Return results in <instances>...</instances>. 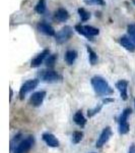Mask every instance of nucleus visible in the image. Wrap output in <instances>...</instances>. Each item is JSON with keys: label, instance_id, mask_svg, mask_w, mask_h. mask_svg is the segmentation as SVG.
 I'll return each mask as SVG.
<instances>
[{"label": "nucleus", "instance_id": "nucleus-1", "mask_svg": "<svg viewBox=\"0 0 135 153\" xmlns=\"http://www.w3.org/2000/svg\"><path fill=\"white\" fill-rule=\"evenodd\" d=\"M92 86L94 88L95 92L100 96H106L108 97L109 95L113 94V89L111 86L109 85V83L105 80L104 78L100 76H95L92 79Z\"/></svg>", "mask_w": 135, "mask_h": 153}, {"label": "nucleus", "instance_id": "nucleus-2", "mask_svg": "<svg viewBox=\"0 0 135 153\" xmlns=\"http://www.w3.org/2000/svg\"><path fill=\"white\" fill-rule=\"evenodd\" d=\"M75 31L88 39H92L94 37L98 36L100 34L99 29L92 26H83V25H76L75 26Z\"/></svg>", "mask_w": 135, "mask_h": 153}, {"label": "nucleus", "instance_id": "nucleus-3", "mask_svg": "<svg viewBox=\"0 0 135 153\" xmlns=\"http://www.w3.org/2000/svg\"><path fill=\"white\" fill-rule=\"evenodd\" d=\"M39 76L43 82L45 83H55L58 82L61 79V76L56 73L55 71L53 70H42L40 73H39Z\"/></svg>", "mask_w": 135, "mask_h": 153}, {"label": "nucleus", "instance_id": "nucleus-4", "mask_svg": "<svg viewBox=\"0 0 135 153\" xmlns=\"http://www.w3.org/2000/svg\"><path fill=\"white\" fill-rule=\"evenodd\" d=\"M131 113V109L130 108H126L123 110L121 117L119 118V133L122 135H125L129 132V124L127 122V118Z\"/></svg>", "mask_w": 135, "mask_h": 153}, {"label": "nucleus", "instance_id": "nucleus-5", "mask_svg": "<svg viewBox=\"0 0 135 153\" xmlns=\"http://www.w3.org/2000/svg\"><path fill=\"white\" fill-rule=\"evenodd\" d=\"M34 143H35V139L32 136H29V137L26 138L24 140L18 143L13 153H28L31 150V148L33 147Z\"/></svg>", "mask_w": 135, "mask_h": 153}, {"label": "nucleus", "instance_id": "nucleus-6", "mask_svg": "<svg viewBox=\"0 0 135 153\" xmlns=\"http://www.w3.org/2000/svg\"><path fill=\"white\" fill-rule=\"evenodd\" d=\"M39 85V80L38 79H34V80H29L26 82H24V84H23L21 90H19V98L21 100L26 97V95L28 94L29 92L33 91L34 89L37 88V86Z\"/></svg>", "mask_w": 135, "mask_h": 153}, {"label": "nucleus", "instance_id": "nucleus-7", "mask_svg": "<svg viewBox=\"0 0 135 153\" xmlns=\"http://www.w3.org/2000/svg\"><path fill=\"white\" fill-rule=\"evenodd\" d=\"M72 33H73V31L69 26L63 27V28L55 35L56 42H57L58 44H63L64 42L69 40L70 37L72 36Z\"/></svg>", "mask_w": 135, "mask_h": 153}, {"label": "nucleus", "instance_id": "nucleus-8", "mask_svg": "<svg viewBox=\"0 0 135 153\" xmlns=\"http://www.w3.org/2000/svg\"><path fill=\"white\" fill-rule=\"evenodd\" d=\"M111 136H112L111 128L110 127L105 128V129L103 130V132L101 133L99 139H98V141H97V144H95L97 148H101L102 146H104V145L109 141V139L111 138Z\"/></svg>", "mask_w": 135, "mask_h": 153}, {"label": "nucleus", "instance_id": "nucleus-9", "mask_svg": "<svg viewBox=\"0 0 135 153\" xmlns=\"http://www.w3.org/2000/svg\"><path fill=\"white\" fill-rule=\"evenodd\" d=\"M45 96H46L45 91H38V92H35L33 95L31 96L29 102H31V104L33 106L38 107V106L42 105L44 99H45Z\"/></svg>", "mask_w": 135, "mask_h": 153}, {"label": "nucleus", "instance_id": "nucleus-10", "mask_svg": "<svg viewBox=\"0 0 135 153\" xmlns=\"http://www.w3.org/2000/svg\"><path fill=\"white\" fill-rule=\"evenodd\" d=\"M50 54V51L48 50V49H45V50H43L40 54H38V55L36 56L35 58L32 60V63H31V66L32 68H38V66L41 65V63H43L44 59H45L47 56Z\"/></svg>", "mask_w": 135, "mask_h": 153}, {"label": "nucleus", "instance_id": "nucleus-11", "mask_svg": "<svg viewBox=\"0 0 135 153\" xmlns=\"http://www.w3.org/2000/svg\"><path fill=\"white\" fill-rule=\"evenodd\" d=\"M116 88L120 92L121 98L123 100H127L128 98V94H127V88H128V82L125 80H121L116 83Z\"/></svg>", "mask_w": 135, "mask_h": 153}, {"label": "nucleus", "instance_id": "nucleus-12", "mask_svg": "<svg viewBox=\"0 0 135 153\" xmlns=\"http://www.w3.org/2000/svg\"><path fill=\"white\" fill-rule=\"evenodd\" d=\"M42 137H43L44 142H45L46 144L48 145V146L53 147V148L59 146L58 139L53 134H51V133H45V134H43Z\"/></svg>", "mask_w": 135, "mask_h": 153}, {"label": "nucleus", "instance_id": "nucleus-13", "mask_svg": "<svg viewBox=\"0 0 135 153\" xmlns=\"http://www.w3.org/2000/svg\"><path fill=\"white\" fill-rule=\"evenodd\" d=\"M38 30L41 32V33L45 34L47 36H55L56 33H55V30L53 29L52 26H50L49 24H46V23H40L38 25Z\"/></svg>", "mask_w": 135, "mask_h": 153}, {"label": "nucleus", "instance_id": "nucleus-14", "mask_svg": "<svg viewBox=\"0 0 135 153\" xmlns=\"http://www.w3.org/2000/svg\"><path fill=\"white\" fill-rule=\"evenodd\" d=\"M120 44H121L126 50L130 51V52H134L135 51V43L131 40V38L124 36L120 38Z\"/></svg>", "mask_w": 135, "mask_h": 153}, {"label": "nucleus", "instance_id": "nucleus-15", "mask_svg": "<svg viewBox=\"0 0 135 153\" xmlns=\"http://www.w3.org/2000/svg\"><path fill=\"white\" fill-rule=\"evenodd\" d=\"M55 19H57V21L61 22V23H64V22H66L69 19V13H68V11L66 10L65 8L61 7V8H58L57 10H56Z\"/></svg>", "mask_w": 135, "mask_h": 153}, {"label": "nucleus", "instance_id": "nucleus-16", "mask_svg": "<svg viewBox=\"0 0 135 153\" xmlns=\"http://www.w3.org/2000/svg\"><path fill=\"white\" fill-rule=\"evenodd\" d=\"M73 120L75 122V124L80 126V127H84V125L87 124V120L83 117L81 110H78L75 112V114L73 115Z\"/></svg>", "mask_w": 135, "mask_h": 153}, {"label": "nucleus", "instance_id": "nucleus-17", "mask_svg": "<svg viewBox=\"0 0 135 153\" xmlns=\"http://www.w3.org/2000/svg\"><path fill=\"white\" fill-rule=\"evenodd\" d=\"M77 58V52L75 50H68L65 53V61L67 62V65H73V62L75 61V59Z\"/></svg>", "mask_w": 135, "mask_h": 153}, {"label": "nucleus", "instance_id": "nucleus-18", "mask_svg": "<svg viewBox=\"0 0 135 153\" xmlns=\"http://www.w3.org/2000/svg\"><path fill=\"white\" fill-rule=\"evenodd\" d=\"M83 138V133L79 132V131H75L72 134V142L73 144H78Z\"/></svg>", "mask_w": 135, "mask_h": 153}, {"label": "nucleus", "instance_id": "nucleus-19", "mask_svg": "<svg viewBox=\"0 0 135 153\" xmlns=\"http://www.w3.org/2000/svg\"><path fill=\"white\" fill-rule=\"evenodd\" d=\"M36 11L38 13H44L46 11V0H40L39 3L36 5Z\"/></svg>", "mask_w": 135, "mask_h": 153}, {"label": "nucleus", "instance_id": "nucleus-20", "mask_svg": "<svg viewBox=\"0 0 135 153\" xmlns=\"http://www.w3.org/2000/svg\"><path fill=\"white\" fill-rule=\"evenodd\" d=\"M87 52H88V54H90V62L92 63V65H95V62H97V60H98L97 53H95V51L90 47H87Z\"/></svg>", "mask_w": 135, "mask_h": 153}, {"label": "nucleus", "instance_id": "nucleus-21", "mask_svg": "<svg viewBox=\"0 0 135 153\" xmlns=\"http://www.w3.org/2000/svg\"><path fill=\"white\" fill-rule=\"evenodd\" d=\"M78 13H79L80 19H81L82 22H87V19L90 18V12H87L84 8H79V9H78Z\"/></svg>", "mask_w": 135, "mask_h": 153}, {"label": "nucleus", "instance_id": "nucleus-22", "mask_svg": "<svg viewBox=\"0 0 135 153\" xmlns=\"http://www.w3.org/2000/svg\"><path fill=\"white\" fill-rule=\"evenodd\" d=\"M127 31H128V34L131 38V40L135 43V24H131L128 26L127 28Z\"/></svg>", "mask_w": 135, "mask_h": 153}, {"label": "nucleus", "instance_id": "nucleus-23", "mask_svg": "<svg viewBox=\"0 0 135 153\" xmlns=\"http://www.w3.org/2000/svg\"><path fill=\"white\" fill-rule=\"evenodd\" d=\"M88 5H104V0H83Z\"/></svg>", "mask_w": 135, "mask_h": 153}, {"label": "nucleus", "instance_id": "nucleus-24", "mask_svg": "<svg viewBox=\"0 0 135 153\" xmlns=\"http://www.w3.org/2000/svg\"><path fill=\"white\" fill-rule=\"evenodd\" d=\"M102 106H103V104H100L99 106H95V107L94 108V109H88V111H87V115H88V117H94L95 114H97V113L99 112L101 109H102Z\"/></svg>", "mask_w": 135, "mask_h": 153}, {"label": "nucleus", "instance_id": "nucleus-25", "mask_svg": "<svg viewBox=\"0 0 135 153\" xmlns=\"http://www.w3.org/2000/svg\"><path fill=\"white\" fill-rule=\"evenodd\" d=\"M56 60V55H51L49 56V58L47 59V65L48 66H53Z\"/></svg>", "mask_w": 135, "mask_h": 153}, {"label": "nucleus", "instance_id": "nucleus-26", "mask_svg": "<svg viewBox=\"0 0 135 153\" xmlns=\"http://www.w3.org/2000/svg\"><path fill=\"white\" fill-rule=\"evenodd\" d=\"M133 2H134V4H135V0H133Z\"/></svg>", "mask_w": 135, "mask_h": 153}]
</instances>
